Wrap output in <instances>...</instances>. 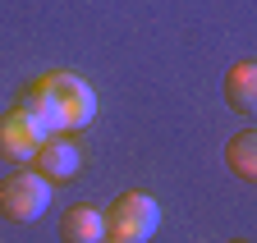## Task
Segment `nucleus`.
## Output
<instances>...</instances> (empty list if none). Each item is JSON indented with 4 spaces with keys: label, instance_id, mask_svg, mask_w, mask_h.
Returning a JSON list of instances; mask_svg holds the SVG:
<instances>
[{
    "label": "nucleus",
    "instance_id": "obj_1",
    "mask_svg": "<svg viewBox=\"0 0 257 243\" xmlns=\"http://www.w3.org/2000/svg\"><path fill=\"white\" fill-rule=\"evenodd\" d=\"M19 106H28L32 115H37L46 133H74V129L92 124L96 92H92L87 78H78L69 69H51L37 83H28V92H23Z\"/></svg>",
    "mask_w": 257,
    "mask_h": 243
},
{
    "label": "nucleus",
    "instance_id": "obj_2",
    "mask_svg": "<svg viewBox=\"0 0 257 243\" xmlns=\"http://www.w3.org/2000/svg\"><path fill=\"white\" fill-rule=\"evenodd\" d=\"M51 188L46 179L37 170H14L0 179V216L14 220V225H28V220H37L42 211L51 206Z\"/></svg>",
    "mask_w": 257,
    "mask_h": 243
},
{
    "label": "nucleus",
    "instance_id": "obj_3",
    "mask_svg": "<svg viewBox=\"0 0 257 243\" xmlns=\"http://www.w3.org/2000/svg\"><path fill=\"white\" fill-rule=\"evenodd\" d=\"M101 216H106V234H115L124 243H147L161 225V206L147 193H119L110 202V211H101Z\"/></svg>",
    "mask_w": 257,
    "mask_h": 243
},
{
    "label": "nucleus",
    "instance_id": "obj_4",
    "mask_svg": "<svg viewBox=\"0 0 257 243\" xmlns=\"http://www.w3.org/2000/svg\"><path fill=\"white\" fill-rule=\"evenodd\" d=\"M51 133L42 129V119L32 115L28 106H14L0 115V156L5 161H32V151H37Z\"/></svg>",
    "mask_w": 257,
    "mask_h": 243
},
{
    "label": "nucleus",
    "instance_id": "obj_5",
    "mask_svg": "<svg viewBox=\"0 0 257 243\" xmlns=\"http://www.w3.org/2000/svg\"><path fill=\"white\" fill-rule=\"evenodd\" d=\"M83 165V151L69 133H51L37 151H32V170H37L46 184H64V179H74Z\"/></svg>",
    "mask_w": 257,
    "mask_h": 243
},
{
    "label": "nucleus",
    "instance_id": "obj_6",
    "mask_svg": "<svg viewBox=\"0 0 257 243\" xmlns=\"http://www.w3.org/2000/svg\"><path fill=\"white\" fill-rule=\"evenodd\" d=\"M225 101H230V110H239V115L257 110V65L252 60H239V65L225 74Z\"/></svg>",
    "mask_w": 257,
    "mask_h": 243
},
{
    "label": "nucleus",
    "instance_id": "obj_7",
    "mask_svg": "<svg viewBox=\"0 0 257 243\" xmlns=\"http://www.w3.org/2000/svg\"><path fill=\"white\" fill-rule=\"evenodd\" d=\"M106 234V216L96 206H69L60 220V238L64 243H96Z\"/></svg>",
    "mask_w": 257,
    "mask_h": 243
},
{
    "label": "nucleus",
    "instance_id": "obj_8",
    "mask_svg": "<svg viewBox=\"0 0 257 243\" xmlns=\"http://www.w3.org/2000/svg\"><path fill=\"white\" fill-rule=\"evenodd\" d=\"M225 165H230L243 184H252V179H257V133H252V129H243V133L230 138V147H225Z\"/></svg>",
    "mask_w": 257,
    "mask_h": 243
},
{
    "label": "nucleus",
    "instance_id": "obj_9",
    "mask_svg": "<svg viewBox=\"0 0 257 243\" xmlns=\"http://www.w3.org/2000/svg\"><path fill=\"white\" fill-rule=\"evenodd\" d=\"M96 243H124V238H115V234H101V238H96Z\"/></svg>",
    "mask_w": 257,
    "mask_h": 243
}]
</instances>
